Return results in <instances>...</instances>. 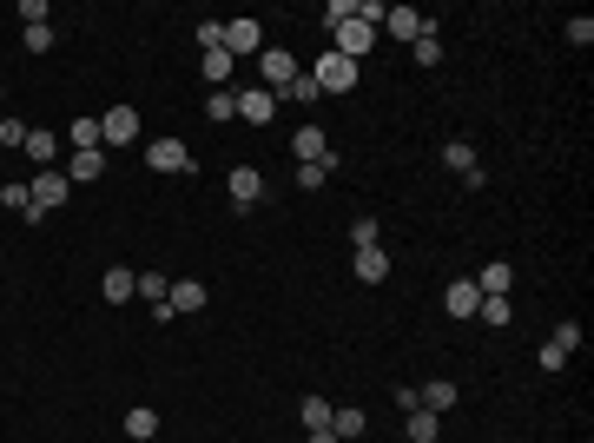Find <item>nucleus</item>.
<instances>
[{"mask_svg": "<svg viewBox=\"0 0 594 443\" xmlns=\"http://www.w3.org/2000/svg\"><path fill=\"white\" fill-rule=\"evenodd\" d=\"M26 192H34V212H26V218H47V212H60V206H67L73 179L60 173V165H40V173L26 179Z\"/></svg>", "mask_w": 594, "mask_h": 443, "instance_id": "f257e3e1", "label": "nucleus"}, {"mask_svg": "<svg viewBox=\"0 0 594 443\" xmlns=\"http://www.w3.org/2000/svg\"><path fill=\"white\" fill-rule=\"evenodd\" d=\"M258 73H265V93L277 100V93H285V87H291V79H297L304 67L291 60V53H285V47H265V60H258Z\"/></svg>", "mask_w": 594, "mask_h": 443, "instance_id": "f03ea898", "label": "nucleus"}, {"mask_svg": "<svg viewBox=\"0 0 594 443\" xmlns=\"http://www.w3.org/2000/svg\"><path fill=\"white\" fill-rule=\"evenodd\" d=\"M330 34H337L330 53H344V60H363V53H370V40H377V20H344V26H330Z\"/></svg>", "mask_w": 594, "mask_h": 443, "instance_id": "7ed1b4c3", "label": "nucleus"}, {"mask_svg": "<svg viewBox=\"0 0 594 443\" xmlns=\"http://www.w3.org/2000/svg\"><path fill=\"white\" fill-rule=\"evenodd\" d=\"M357 73H363L357 60H344V53H324V60H318V87H324V93H350Z\"/></svg>", "mask_w": 594, "mask_h": 443, "instance_id": "20e7f679", "label": "nucleus"}, {"mask_svg": "<svg viewBox=\"0 0 594 443\" xmlns=\"http://www.w3.org/2000/svg\"><path fill=\"white\" fill-rule=\"evenodd\" d=\"M224 185H232V206L238 212H251V206L265 199V173H258V165H232V179H224Z\"/></svg>", "mask_w": 594, "mask_h": 443, "instance_id": "39448f33", "label": "nucleus"}, {"mask_svg": "<svg viewBox=\"0 0 594 443\" xmlns=\"http://www.w3.org/2000/svg\"><path fill=\"white\" fill-rule=\"evenodd\" d=\"M146 165H152V173H192V153H185V140H152Z\"/></svg>", "mask_w": 594, "mask_h": 443, "instance_id": "423d86ee", "label": "nucleus"}, {"mask_svg": "<svg viewBox=\"0 0 594 443\" xmlns=\"http://www.w3.org/2000/svg\"><path fill=\"white\" fill-rule=\"evenodd\" d=\"M383 26L396 40H416V34H436V20H422L416 7H383Z\"/></svg>", "mask_w": 594, "mask_h": 443, "instance_id": "0eeeda50", "label": "nucleus"}, {"mask_svg": "<svg viewBox=\"0 0 594 443\" xmlns=\"http://www.w3.org/2000/svg\"><path fill=\"white\" fill-rule=\"evenodd\" d=\"M99 132H106V146H132L139 140V113L132 106H112V113L99 120Z\"/></svg>", "mask_w": 594, "mask_h": 443, "instance_id": "6e6552de", "label": "nucleus"}, {"mask_svg": "<svg viewBox=\"0 0 594 443\" xmlns=\"http://www.w3.org/2000/svg\"><path fill=\"white\" fill-rule=\"evenodd\" d=\"M179 311H205V285H198V279H179L172 291H165V311L159 318H179Z\"/></svg>", "mask_w": 594, "mask_h": 443, "instance_id": "1a4fd4ad", "label": "nucleus"}, {"mask_svg": "<svg viewBox=\"0 0 594 443\" xmlns=\"http://www.w3.org/2000/svg\"><path fill=\"white\" fill-rule=\"evenodd\" d=\"M443 311H449V318H475V311H483L475 279H456V285H449V291H443Z\"/></svg>", "mask_w": 594, "mask_h": 443, "instance_id": "9d476101", "label": "nucleus"}, {"mask_svg": "<svg viewBox=\"0 0 594 443\" xmlns=\"http://www.w3.org/2000/svg\"><path fill=\"white\" fill-rule=\"evenodd\" d=\"M258 47H265L258 20H224V53H232V60H238V53H258Z\"/></svg>", "mask_w": 594, "mask_h": 443, "instance_id": "9b49d317", "label": "nucleus"}, {"mask_svg": "<svg viewBox=\"0 0 594 443\" xmlns=\"http://www.w3.org/2000/svg\"><path fill=\"white\" fill-rule=\"evenodd\" d=\"M291 153H297V165H324V153H330V140H324V126H297V140H291Z\"/></svg>", "mask_w": 594, "mask_h": 443, "instance_id": "f8f14e48", "label": "nucleus"}, {"mask_svg": "<svg viewBox=\"0 0 594 443\" xmlns=\"http://www.w3.org/2000/svg\"><path fill=\"white\" fill-rule=\"evenodd\" d=\"M390 279V252H383V245H363V252H357V285H383Z\"/></svg>", "mask_w": 594, "mask_h": 443, "instance_id": "ddd939ff", "label": "nucleus"}, {"mask_svg": "<svg viewBox=\"0 0 594 443\" xmlns=\"http://www.w3.org/2000/svg\"><path fill=\"white\" fill-rule=\"evenodd\" d=\"M508 285H516V265H508V258L483 265V279H475V291H483V298H508Z\"/></svg>", "mask_w": 594, "mask_h": 443, "instance_id": "4468645a", "label": "nucleus"}, {"mask_svg": "<svg viewBox=\"0 0 594 443\" xmlns=\"http://www.w3.org/2000/svg\"><path fill=\"white\" fill-rule=\"evenodd\" d=\"M99 285H106V304H126V298L139 291V271H126V265H106V279H99Z\"/></svg>", "mask_w": 594, "mask_h": 443, "instance_id": "2eb2a0df", "label": "nucleus"}, {"mask_svg": "<svg viewBox=\"0 0 594 443\" xmlns=\"http://www.w3.org/2000/svg\"><path fill=\"white\" fill-rule=\"evenodd\" d=\"M449 404H456V384H443V377H436V384H422V391H416V410H430V417H443Z\"/></svg>", "mask_w": 594, "mask_h": 443, "instance_id": "dca6fc26", "label": "nucleus"}, {"mask_svg": "<svg viewBox=\"0 0 594 443\" xmlns=\"http://www.w3.org/2000/svg\"><path fill=\"white\" fill-rule=\"evenodd\" d=\"M271 113H277V100H271L265 87H251V93H238V120H258V126H265Z\"/></svg>", "mask_w": 594, "mask_h": 443, "instance_id": "f3484780", "label": "nucleus"}, {"mask_svg": "<svg viewBox=\"0 0 594 443\" xmlns=\"http://www.w3.org/2000/svg\"><path fill=\"white\" fill-rule=\"evenodd\" d=\"M443 165H449V173H463L469 185H483V173H475V153H469L463 140H449V146H443Z\"/></svg>", "mask_w": 594, "mask_h": 443, "instance_id": "a211bd4d", "label": "nucleus"}, {"mask_svg": "<svg viewBox=\"0 0 594 443\" xmlns=\"http://www.w3.org/2000/svg\"><path fill=\"white\" fill-rule=\"evenodd\" d=\"M67 140H73V153H99V146H106V132H99V120H73V126H67Z\"/></svg>", "mask_w": 594, "mask_h": 443, "instance_id": "6ab92c4d", "label": "nucleus"}, {"mask_svg": "<svg viewBox=\"0 0 594 443\" xmlns=\"http://www.w3.org/2000/svg\"><path fill=\"white\" fill-rule=\"evenodd\" d=\"M277 100H291V106H318V100H324V87H318V73H297Z\"/></svg>", "mask_w": 594, "mask_h": 443, "instance_id": "aec40b11", "label": "nucleus"}, {"mask_svg": "<svg viewBox=\"0 0 594 443\" xmlns=\"http://www.w3.org/2000/svg\"><path fill=\"white\" fill-rule=\"evenodd\" d=\"M20 153L34 159V165H53V153H60V140H53L47 126H34V132H26V146H20Z\"/></svg>", "mask_w": 594, "mask_h": 443, "instance_id": "412c9836", "label": "nucleus"}, {"mask_svg": "<svg viewBox=\"0 0 594 443\" xmlns=\"http://www.w3.org/2000/svg\"><path fill=\"white\" fill-rule=\"evenodd\" d=\"M330 410H337L330 397H304V404H297V417H304V430H330Z\"/></svg>", "mask_w": 594, "mask_h": 443, "instance_id": "4be33fe9", "label": "nucleus"}, {"mask_svg": "<svg viewBox=\"0 0 594 443\" xmlns=\"http://www.w3.org/2000/svg\"><path fill=\"white\" fill-rule=\"evenodd\" d=\"M165 291H172V279H159V271H139V298H146L152 311H165Z\"/></svg>", "mask_w": 594, "mask_h": 443, "instance_id": "5701e85b", "label": "nucleus"}, {"mask_svg": "<svg viewBox=\"0 0 594 443\" xmlns=\"http://www.w3.org/2000/svg\"><path fill=\"white\" fill-rule=\"evenodd\" d=\"M205 113H212V126H218V120H238V93H232V87H212Z\"/></svg>", "mask_w": 594, "mask_h": 443, "instance_id": "b1692460", "label": "nucleus"}, {"mask_svg": "<svg viewBox=\"0 0 594 443\" xmlns=\"http://www.w3.org/2000/svg\"><path fill=\"white\" fill-rule=\"evenodd\" d=\"M106 173V153H73L67 159V179H99Z\"/></svg>", "mask_w": 594, "mask_h": 443, "instance_id": "393cba45", "label": "nucleus"}, {"mask_svg": "<svg viewBox=\"0 0 594 443\" xmlns=\"http://www.w3.org/2000/svg\"><path fill=\"white\" fill-rule=\"evenodd\" d=\"M126 437H132V443L159 437V410H126Z\"/></svg>", "mask_w": 594, "mask_h": 443, "instance_id": "a878e982", "label": "nucleus"}, {"mask_svg": "<svg viewBox=\"0 0 594 443\" xmlns=\"http://www.w3.org/2000/svg\"><path fill=\"white\" fill-rule=\"evenodd\" d=\"M232 67H238V60H232L224 47H212V53H205V79H212V87H224V79H232Z\"/></svg>", "mask_w": 594, "mask_h": 443, "instance_id": "bb28decb", "label": "nucleus"}, {"mask_svg": "<svg viewBox=\"0 0 594 443\" xmlns=\"http://www.w3.org/2000/svg\"><path fill=\"white\" fill-rule=\"evenodd\" d=\"M330 430H337V443L363 437V410H330Z\"/></svg>", "mask_w": 594, "mask_h": 443, "instance_id": "cd10ccee", "label": "nucleus"}, {"mask_svg": "<svg viewBox=\"0 0 594 443\" xmlns=\"http://www.w3.org/2000/svg\"><path fill=\"white\" fill-rule=\"evenodd\" d=\"M0 206H14V212H34V192H26V179H7V185H0Z\"/></svg>", "mask_w": 594, "mask_h": 443, "instance_id": "c85d7f7f", "label": "nucleus"}, {"mask_svg": "<svg viewBox=\"0 0 594 443\" xmlns=\"http://www.w3.org/2000/svg\"><path fill=\"white\" fill-rule=\"evenodd\" d=\"M410 53H416V67H436V60H443V40H436V34H416Z\"/></svg>", "mask_w": 594, "mask_h": 443, "instance_id": "c756f323", "label": "nucleus"}, {"mask_svg": "<svg viewBox=\"0 0 594 443\" xmlns=\"http://www.w3.org/2000/svg\"><path fill=\"white\" fill-rule=\"evenodd\" d=\"M410 443H436V417H430V410H410Z\"/></svg>", "mask_w": 594, "mask_h": 443, "instance_id": "7c9ffc66", "label": "nucleus"}, {"mask_svg": "<svg viewBox=\"0 0 594 443\" xmlns=\"http://www.w3.org/2000/svg\"><path fill=\"white\" fill-rule=\"evenodd\" d=\"M198 47H205V53L224 47V20H198Z\"/></svg>", "mask_w": 594, "mask_h": 443, "instance_id": "2f4dec72", "label": "nucleus"}, {"mask_svg": "<svg viewBox=\"0 0 594 443\" xmlns=\"http://www.w3.org/2000/svg\"><path fill=\"white\" fill-rule=\"evenodd\" d=\"M548 344H561V351L575 357V351H581V324H555V338H548Z\"/></svg>", "mask_w": 594, "mask_h": 443, "instance_id": "473e14b6", "label": "nucleus"}, {"mask_svg": "<svg viewBox=\"0 0 594 443\" xmlns=\"http://www.w3.org/2000/svg\"><path fill=\"white\" fill-rule=\"evenodd\" d=\"M26 132H34V126H20V120H0V146H26Z\"/></svg>", "mask_w": 594, "mask_h": 443, "instance_id": "72a5a7b5", "label": "nucleus"}, {"mask_svg": "<svg viewBox=\"0 0 594 443\" xmlns=\"http://www.w3.org/2000/svg\"><path fill=\"white\" fill-rule=\"evenodd\" d=\"M324 20H330V26H344V20H357V0H330V7H324Z\"/></svg>", "mask_w": 594, "mask_h": 443, "instance_id": "f704fd0d", "label": "nucleus"}, {"mask_svg": "<svg viewBox=\"0 0 594 443\" xmlns=\"http://www.w3.org/2000/svg\"><path fill=\"white\" fill-rule=\"evenodd\" d=\"M350 245H357V252H363V245H377V218H357V226H350Z\"/></svg>", "mask_w": 594, "mask_h": 443, "instance_id": "c9c22d12", "label": "nucleus"}, {"mask_svg": "<svg viewBox=\"0 0 594 443\" xmlns=\"http://www.w3.org/2000/svg\"><path fill=\"white\" fill-rule=\"evenodd\" d=\"M483 324H508V298H483Z\"/></svg>", "mask_w": 594, "mask_h": 443, "instance_id": "e433bc0d", "label": "nucleus"}, {"mask_svg": "<svg viewBox=\"0 0 594 443\" xmlns=\"http://www.w3.org/2000/svg\"><path fill=\"white\" fill-rule=\"evenodd\" d=\"M20 20L26 26H47V0H20Z\"/></svg>", "mask_w": 594, "mask_h": 443, "instance_id": "4c0bfd02", "label": "nucleus"}, {"mask_svg": "<svg viewBox=\"0 0 594 443\" xmlns=\"http://www.w3.org/2000/svg\"><path fill=\"white\" fill-rule=\"evenodd\" d=\"M53 47V26H26V53H47Z\"/></svg>", "mask_w": 594, "mask_h": 443, "instance_id": "58836bf2", "label": "nucleus"}, {"mask_svg": "<svg viewBox=\"0 0 594 443\" xmlns=\"http://www.w3.org/2000/svg\"><path fill=\"white\" fill-rule=\"evenodd\" d=\"M324 179H330V173H324V165H297V185H304V192H318Z\"/></svg>", "mask_w": 594, "mask_h": 443, "instance_id": "ea45409f", "label": "nucleus"}, {"mask_svg": "<svg viewBox=\"0 0 594 443\" xmlns=\"http://www.w3.org/2000/svg\"><path fill=\"white\" fill-rule=\"evenodd\" d=\"M568 40H575V47H588V40H594V20H588V14H581V20H568Z\"/></svg>", "mask_w": 594, "mask_h": 443, "instance_id": "a19ab883", "label": "nucleus"}, {"mask_svg": "<svg viewBox=\"0 0 594 443\" xmlns=\"http://www.w3.org/2000/svg\"><path fill=\"white\" fill-rule=\"evenodd\" d=\"M310 443H337V430H310Z\"/></svg>", "mask_w": 594, "mask_h": 443, "instance_id": "79ce46f5", "label": "nucleus"}]
</instances>
